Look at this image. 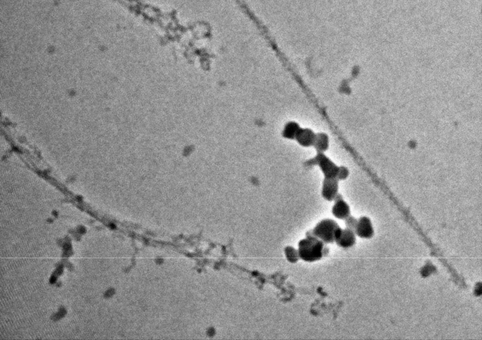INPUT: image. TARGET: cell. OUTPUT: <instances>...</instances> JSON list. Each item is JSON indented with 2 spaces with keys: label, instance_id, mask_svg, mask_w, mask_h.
<instances>
[{
  "label": "cell",
  "instance_id": "6da1fadb",
  "mask_svg": "<svg viewBox=\"0 0 482 340\" xmlns=\"http://www.w3.org/2000/svg\"><path fill=\"white\" fill-rule=\"evenodd\" d=\"M306 239L298 243L300 258L305 262H313L320 260L325 254L324 243L314 236L306 235Z\"/></svg>",
  "mask_w": 482,
  "mask_h": 340
},
{
  "label": "cell",
  "instance_id": "7a4b0ae2",
  "mask_svg": "<svg viewBox=\"0 0 482 340\" xmlns=\"http://www.w3.org/2000/svg\"><path fill=\"white\" fill-rule=\"evenodd\" d=\"M341 230L342 228L334 220L325 219L318 223L313 229L306 233V235L314 236L325 244H330L336 241Z\"/></svg>",
  "mask_w": 482,
  "mask_h": 340
},
{
  "label": "cell",
  "instance_id": "3957f363",
  "mask_svg": "<svg viewBox=\"0 0 482 340\" xmlns=\"http://www.w3.org/2000/svg\"><path fill=\"white\" fill-rule=\"evenodd\" d=\"M315 164L319 166L325 177L327 178H337L340 168L338 167L329 158L323 153H318L314 158Z\"/></svg>",
  "mask_w": 482,
  "mask_h": 340
},
{
  "label": "cell",
  "instance_id": "277c9868",
  "mask_svg": "<svg viewBox=\"0 0 482 340\" xmlns=\"http://www.w3.org/2000/svg\"><path fill=\"white\" fill-rule=\"evenodd\" d=\"M338 181L337 178L325 177L323 182L321 195L327 201H331L338 196Z\"/></svg>",
  "mask_w": 482,
  "mask_h": 340
},
{
  "label": "cell",
  "instance_id": "5b68a950",
  "mask_svg": "<svg viewBox=\"0 0 482 340\" xmlns=\"http://www.w3.org/2000/svg\"><path fill=\"white\" fill-rule=\"evenodd\" d=\"M355 233L362 239H371L374 235V230L370 219L361 217L357 222Z\"/></svg>",
  "mask_w": 482,
  "mask_h": 340
},
{
  "label": "cell",
  "instance_id": "8992f818",
  "mask_svg": "<svg viewBox=\"0 0 482 340\" xmlns=\"http://www.w3.org/2000/svg\"><path fill=\"white\" fill-rule=\"evenodd\" d=\"M335 242L338 246L342 247V248H349L355 244V242H356L355 233L353 230H350L349 228H346L345 229H342L340 235H338Z\"/></svg>",
  "mask_w": 482,
  "mask_h": 340
},
{
  "label": "cell",
  "instance_id": "52a82bcc",
  "mask_svg": "<svg viewBox=\"0 0 482 340\" xmlns=\"http://www.w3.org/2000/svg\"><path fill=\"white\" fill-rule=\"evenodd\" d=\"M336 203L333 206L332 214L339 220H346L350 215L349 206L341 197L337 196Z\"/></svg>",
  "mask_w": 482,
  "mask_h": 340
},
{
  "label": "cell",
  "instance_id": "ba28073f",
  "mask_svg": "<svg viewBox=\"0 0 482 340\" xmlns=\"http://www.w3.org/2000/svg\"><path fill=\"white\" fill-rule=\"evenodd\" d=\"M316 137V135L313 130L308 128H300L295 140L303 147H310L314 145Z\"/></svg>",
  "mask_w": 482,
  "mask_h": 340
},
{
  "label": "cell",
  "instance_id": "9c48e42d",
  "mask_svg": "<svg viewBox=\"0 0 482 340\" xmlns=\"http://www.w3.org/2000/svg\"><path fill=\"white\" fill-rule=\"evenodd\" d=\"M300 126L296 122H288L284 126L283 132H282V135L285 138V139L293 140L295 139V137L300 131Z\"/></svg>",
  "mask_w": 482,
  "mask_h": 340
},
{
  "label": "cell",
  "instance_id": "30bf717a",
  "mask_svg": "<svg viewBox=\"0 0 482 340\" xmlns=\"http://www.w3.org/2000/svg\"><path fill=\"white\" fill-rule=\"evenodd\" d=\"M314 147L318 150V153H323L327 150L329 145L328 137L323 133H320L316 135Z\"/></svg>",
  "mask_w": 482,
  "mask_h": 340
},
{
  "label": "cell",
  "instance_id": "8fae6325",
  "mask_svg": "<svg viewBox=\"0 0 482 340\" xmlns=\"http://www.w3.org/2000/svg\"><path fill=\"white\" fill-rule=\"evenodd\" d=\"M284 253H285L286 257L287 258V260L289 262H292V263L297 262L298 261L299 258H300L298 251L294 248L293 247H286L285 250H284Z\"/></svg>",
  "mask_w": 482,
  "mask_h": 340
},
{
  "label": "cell",
  "instance_id": "7c38bea8",
  "mask_svg": "<svg viewBox=\"0 0 482 340\" xmlns=\"http://www.w3.org/2000/svg\"><path fill=\"white\" fill-rule=\"evenodd\" d=\"M357 222H358V220H356L355 217L350 216L349 215L346 220V227L349 228L350 230H353L354 233H355Z\"/></svg>",
  "mask_w": 482,
  "mask_h": 340
},
{
  "label": "cell",
  "instance_id": "4fadbf2b",
  "mask_svg": "<svg viewBox=\"0 0 482 340\" xmlns=\"http://www.w3.org/2000/svg\"><path fill=\"white\" fill-rule=\"evenodd\" d=\"M55 281H56V278L52 277V279H51V283H54V282H55Z\"/></svg>",
  "mask_w": 482,
  "mask_h": 340
}]
</instances>
